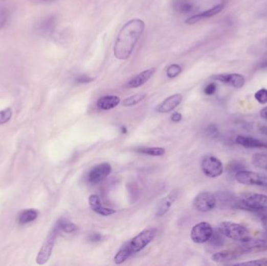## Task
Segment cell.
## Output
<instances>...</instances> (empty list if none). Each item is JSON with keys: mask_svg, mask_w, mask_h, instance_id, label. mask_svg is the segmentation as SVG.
I'll use <instances>...</instances> for the list:
<instances>
[{"mask_svg": "<svg viewBox=\"0 0 267 266\" xmlns=\"http://www.w3.org/2000/svg\"><path fill=\"white\" fill-rule=\"evenodd\" d=\"M40 1H41V2L49 3L53 2V1H55V0H40Z\"/></svg>", "mask_w": 267, "mask_h": 266, "instance_id": "45", "label": "cell"}, {"mask_svg": "<svg viewBox=\"0 0 267 266\" xmlns=\"http://www.w3.org/2000/svg\"><path fill=\"white\" fill-rule=\"evenodd\" d=\"M216 205V197L211 192H201L193 201V206L195 209L198 210V212H210Z\"/></svg>", "mask_w": 267, "mask_h": 266, "instance_id": "7", "label": "cell"}, {"mask_svg": "<svg viewBox=\"0 0 267 266\" xmlns=\"http://www.w3.org/2000/svg\"><path fill=\"white\" fill-rule=\"evenodd\" d=\"M182 101V95L181 94H175L167 98L157 107V111L160 113H168L177 107Z\"/></svg>", "mask_w": 267, "mask_h": 266, "instance_id": "14", "label": "cell"}, {"mask_svg": "<svg viewBox=\"0 0 267 266\" xmlns=\"http://www.w3.org/2000/svg\"><path fill=\"white\" fill-rule=\"evenodd\" d=\"M182 119V115L179 113H173V114L171 115V120L173 122L177 123L180 122Z\"/></svg>", "mask_w": 267, "mask_h": 266, "instance_id": "38", "label": "cell"}, {"mask_svg": "<svg viewBox=\"0 0 267 266\" xmlns=\"http://www.w3.org/2000/svg\"><path fill=\"white\" fill-rule=\"evenodd\" d=\"M216 91V85L215 83H210L204 89L205 94H207V95H213V94H215Z\"/></svg>", "mask_w": 267, "mask_h": 266, "instance_id": "35", "label": "cell"}, {"mask_svg": "<svg viewBox=\"0 0 267 266\" xmlns=\"http://www.w3.org/2000/svg\"><path fill=\"white\" fill-rule=\"evenodd\" d=\"M178 195H179V191L177 190H174L169 193L166 197L163 198L157 205L155 215L160 217L165 215L170 210V207L174 203L175 201L177 199Z\"/></svg>", "mask_w": 267, "mask_h": 266, "instance_id": "13", "label": "cell"}, {"mask_svg": "<svg viewBox=\"0 0 267 266\" xmlns=\"http://www.w3.org/2000/svg\"><path fill=\"white\" fill-rule=\"evenodd\" d=\"M38 217V212L33 209L26 210L20 213L19 215V223L20 224H26V223L33 222Z\"/></svg>", "mask_w": 267, "mask_h": 266, "instance_id": "23", "label": "cell"}, {"mask_svg": "<svg viewBox=\"0 0 267 266\" xmlns=\"http://www.w3.org/2000/svg\"><path fill=\"white\" fill-rule=\"evenodd\" d=\"M155 68L146 69L145 71L138 75L137 76L132 78L127 84V88H136L143 85L148 80L152 78V75L155 74Z\"/></svg>", "mask_w": 267, "mask_h": 266, "instance_id": "16", "label": "cell"}, {"mask_svg": "<svg viewBox=\"0 0 267 266\" xmlns=\"http://www.w3.org/2000/svg\"><path fill=\"white\" fill-rule=\"evenodd\" d=\"M213 233V229L207 222H201L193 227L191 238L195 244H204L209 241Z\"/></svg>", "mask_w": 267, "mask_h": 266, "instance_id": "6", "label": "cell"}, {"mask_svg": "<svg viewBox=\"0 0 267 266\" xmlns=\"http://www.w3.org/2000/svg\"><path fill=\"white\" fill-rule=\"evenodd\" d=\"M202 171L206 177L216 178L224 173V165L218 158L208 156L202 162Z\"/></svg>", "mask_w": 267, "mask_h": 266, "instance_id": "8", "label": "cell"}, {"mask_svg": "<svg viewBox=\"0 0 267 266\" xmlns=\"http://www.w3.org/2000/svg\"><path fill=\"white\" fill-rule=\"evenodd\" d=\"M235 179L243 185L258 186L267 188V176L252 171H238L235 174Z\"/></svg>", "mask_w": 267, "mask_h": 266, "instance_id": "4", "label": "cell"}, {"mask_svg": "<svg viewBox=\"0 0 267 266\" xmlns=\"http://www.w3.org/2000/svg\"><path fill=\"white\" fill-rule=\"evenodd\" d=\"M89 240L92 242H99L102 240V235L100 233H93L89 237Z\"/></svg>", "mask_w": 267, "mask_h": 266, "instance_id": "37", "label": "cell"}, {"mask_svg": "<svg viewBox=\"0 0 267 266\" xmlns=\"http://www.w3.org/2000/svg\"><path fill=\"white\" fill-rule=\"evenodd\" d=\"M235 265H267V258H259V259L244 261V262L237 263Z\"/></svg>", "mask_w": 267, "mask_h": 266, "instance_id": "31", "label": "cell"}, {"mask_svg": "<svg viewBox=\"0 0 267 266\" xmlns=\"http://www.w3.org/2000/svg\"><path fill=\"white\" fill-rule=\"evenodd\" d=\"M144 29L145 23L141 19H133L125 23L117 36L114 49V56L119 60L128 59Z\"/></svg>", "mask_w": 267, "mask_h": 266, "instance_id": "1", "label": "cell"}, {"mask_svg": "<svg viewBox=\"0 0 267 266\" xmlns=\"http://www.w3.org/2000/svg\"><path fill=\"white\" fill-rule=\"evenodd\" d=\"M244 253L242 248L232 250H224V251L216 252L212 256V260L215 262L225 263L228 261H233L239 258L241 255Z\"/></svg>", "mask_w": 267, "mask_h": 266, "instance_id": "12", "label": "cell"}, {"mask_svg": "<svg viewBox=\"0 0 267 266\" xmlns=\"http://www.w3.org/2000/svg\"><path fill=\"white\" fill-rule=\"evenodd\" d=\"M252 162L256 167L266 169L267 167V155L265 154L257 153L252 156Z\"/></svg>", "mask_w": 267, "mask_h": 266, "instance_id": "25", "label": "cell"}, {"mask_svg": "<svg viewBox=\"0 0 267 266\" xmlns=\"http://www.w3.org/2000/svg\"><path fill=\"white\" fill-rule=\"evenodd\" d=\"M222 235L219 233V231L213 232V235H212L211 238L210 240L211 242L212 245L214 246H221L224 244V239H222Z\"/></svg>", "mask_w": 267, "mask_h": 266, "instance_id": "32", "label": "cell"}, {"mask_svg": "<svg viewBox=\"0 0 267 266\" xmlns=\"http://www.w3.org/2000/svg\"><path fill=\"white\" fill-rule=\"evenodd\" d=\"M218 231L222 235L236 241L246 242L251 240L250 233L244 226L233 222L225 221L219 223Z\"/></svg>", "mask_w": 267, "mask_h": 266, "instance_id": "2", "label": "cell"}, {"mask_svg": "<svg viewBox=\"0 0 267 266\" xmlns=\"http://www.w3.org/2000/svg\"><path fill=\"white\" fill-rule=\"evenodd\" d=\"M265 170H266V171H267V167H266V169H265Z\"/></svg>", "mask_w": 267, "mask_h": 266, "instance_id": "46", "label": "cell"}, {"mask_svg": "<svg viewBox=\"0 0 267 266\" xmlns=\"http://www.w3.org/2000/svg\"><path fill=\"white\" fill-rule=\"evenodd\" d=\"M145 98V94H136L127 98L122 102V106L128 107V106H136L142 101Z\"/></svg>", "mask_w": 267, "mask_h": 266, "instance_id": "26", "label": "cell"}, {"mask_svg": "<svg viewBox=\"0 0 267 266\" xmlns=\"http://www.w3.org/2000/svg\"><path fill=\"white\" fill-rule=\"evenodd\" d=\"M260 131L262 134H266L267 135V127H262V128H261Z\"/></svg>", "mask_w": 267, "mask_h": 266, "instance_id": "43", "label": "cell"}, {"mask_svg": "<svg viewBox=\"0 0 267 266\" xmlns=\"http://www.w3.org/2000/svg\"><path fill=\"white\" fill-rule=\"evenodd\" d=\"M75 81L78 84H87V83H90L91 81H93V79L90 78V77L87 76V75H80V76L77 77Z\"/></svg>", "mask_w": 267, "mask_h": 266, "instance_id": "36", "label": "cell"}, {"mask_svg": "<svg viewBox=\"0 0 267 266\" xmlns=\"http://www.w3.org/2000/svg\"><path fill=\"white\" fill-rule=\"evenodd\" d=\"M260 116L262 119H265L267 120V106L266 107L263 108V109L261 110L260 112Z\"/></svg>", "mask_w": 267, "mask_h": 266, "instance_id": "41", "label": "cell"}, {"mask_svg": "<svg viewBox=\"0 0 267 266\" xmlns=\"http://www.w3.org/2000/svg\"><path fill=\"white\" fill-rule=\"evenodd\" d=\"M55 27H56V17H50L41 22L38 30L44 35H49L54 31Z\"/></svg>", "mask_w": 267, "mask_h": 266, "instance_id": "20", "label": "cell"}, {"mask_svg": "<svg viewBox=\"0 0 267 266\" xmlns=\"http://www.w3.org/2000/svg\"><path fill=\"white\" fill-rule=\"evenodd\" d=\"M208 131H209V133H210L211 136H216L218 134L217 128H216V126L214 125H210V127L208 128Z\"/></svg>", "mask_w": 267, "mask_h": 266, "instance_id": "39", "label": "cell"}, {"mask_svg": "<svg viewBox=\"0 0 267 266\" xmlns=\"http://www.w3.org/2000/svg\"><path fill=\"white\" fill-rule=\"evenodd\" d=\"M89 205L92 208L93 212H96L97 210H99L101 207H102V203H101L100 199L99 196L96 195H92L88 199Z\"/></svg>", "mask_w": 267, "mask_h": 266, "instance_id": "28", "label": "cell"}, {"mask_svg": "<svg viewBox=\"0 0 267 266\" xmlns=\"http://www.w3.org/2000/svg\"><path fill=\"white\" fill-rule=\"evenodd\" d=\"M259 69H267V56L264 57L260 63H259Z\"/></svg>", "mask_w": 267, "mask_h": 266, "instance_id": "40", "label": "cell"}, {"mask_svg": "<svg viewBox=\"0 0 267 266\" xmlns=\"http://www.w3.org/2000/svg\"><path fill=\"white\" fill-rule=\"evenodd\" d=\"M121 103V100L118 96L106 95L102 96L98 100L97 107L102 110H109L117 107Z\"/></svg>", "mask_w": 267, "mask_h": 266, "instance_id": "18", "label": "cell"}, {"mask_svg": "<svg viewBox=\"0 0 267 266\" xmlns=\"http://www.w3.org/2000/svg\"><path fill=\"white\" fill-rule=\"evenodd\" d=\"M243 165L240 162H230L229 165H228V172H234L237 173L238 171H242L243 170Z\"/></svg>", "mask_w": 267, "mask_h": 266, "instance_id": "34", "label": "cell"}, {"mask_svg": "<svg viewBox=\"0 0 267 266\" xmlns=\"http://www.w3.org/2000/svg\"><path fill=\"white\" fill-rule=\"evenodd\" d=\"M10 17V11L7 8L0 7V29H4L7 26Z\"/></svg>", "mask_w": 267, "mask_h": 266, "instance_id": "27", "label": "cell"}, {"mask_svg": "<svg viewBox=\"0 0 267 266\" xmlns=\"http://www.w3.org/2000/svg\"><path fill=\"white\" fill-rule=\"evenodd\" d=\"M238 208L249 211H262L267 209V195L262 194H252L248 197L238 201Z\"/></svg>", "mask_w": 267, "mask_h": 266, "instance_id": "5", "label": "cell"}, {"mask_svg": "<svg viewBox=\"0 0 267 266\" xmlns=\"http://www.w3.org/2000/svg\"><path fill=\"white\" fill-rule=\"evenodd\" d=\"M182 72V67L177 64H172L167 69V75L168 78H173L180 75Z\"/></svg>", "mask_w": 267, "mask_h": 266, "instance_id": "30", "label": "cell"}, {"mask_svg": "<svg viewBox=\"0 0 267 266\" xmlns=\"http://www.w3.org/2000/svg\"><path fill=\"white\" fill-rule=\"evenodd\" d=\"M235 141L246 149H267V143L255 137L239 135L236 137Z\"/></svg>", "mask_w": 267, "mask_h": 266, "instance_id": "15", "label": "cell"}, {"mask_svg": "<svg viewBox=\"0 0 267 266\" xmlns=\"http://www.w3.org/2000/svg\"><path fill=\"white\" fill-rule=\"evenodd\" d=\"M111 171H112V167L108 162L99 164L93 167L87 174V181L90 184H99L110 174Z\"/></svg>", "mask_w": 267, "mask_h": 266, "instance_id": "10", "label": "cell"}, {"mask_svg": "<svg viewBox=\"0 0 267 266\" xmlns=\"http://www.w3.org/2000/svg\"><path fill=\"white\" fill-rule=\"evenodd\" d=\"M222 9H224L222 4L215 6V7L210 9V10H206V11L203 12V13H198L197 15H194L190 17L186 20V23H188V25H194V23H197V22L203 20V19L214 17V16L219 14L222 11Z\"/></svg>", "mask_w": 267, "mask_h": 266, "instance_id": "17", "label": "cell"}, {"mask_svg": "<svg viewBox=\"0 0 267 266\" xmlns=\"http://www.w3.org/2000/svg\"><path fill=\"white\" fill-rule=\"evenodd\" d=\"M59 230L57 228L54 227L51 230L47 239L44 240V244L41 246L39 253L36 258V262L39 264H43L47 263L51 256L52 252H53V247L55 245V240H56V236H57Z\"/></svg>", "mask_w": 267, "mask_h": 266, "instance_id": "9", "label": "cell"}, {"mask_svg": "<svg viewBox=\"0 0 267 266\" xmlns=\"http://www.w3.org/2000/svg\"><path fill=\"white\" fill-rule=\"evenodd\" d=\"M131 255H133L131 250H130L127 242H126L122 245L121 249L119 250L117 255L114 257V262L117 264H122Z\"/></svg>", "mask_w": 267, "mask_h": 266, "instance_id": "19", "label": "cell"}, {"mask_svg": "<svg viewBox=\"0 0 267 266\" xmlns=\"http://www.w3.org/2000/svg\"><path fill=\"white\" fill-rule=\"evenodd\" d=\"M121 131H122L123 134H127V129L125 127H122V128H121Z\"/></svg>", "mask_w": 267, "mask_h": 266, "instance_id": "44", "label": "cell"}, {"mask_svg": "<svg viewBox=\"0 0 267 266\" xmlns=\"http://www.w3.org/2000/svg\"><path fill=\"white\" fill-rule=\"evenodd\" d=\"M157 233V228L145 229L143 231L132 238L131 240H128L129 247L131 250L132 253L136 254L146 248L151 242L152 241Z\"/></svg>", "mask_w": 267, "mask_h": 266, "instance_id": "3", "label": "cell"}, {"mask_svg": "<svg viewBox=\"0 0 267 266\" xmlns=\"http://www.w3.org/2000/svg\"><path fill=\"white\" fill-rule=\"evenodd\" d=\"M261 221H262V224L264 228L267 230V215H264V216L261 219Z\"/></svg>", "mask_w": 267, "mask_h": 266, "instance_id": "42", "label": "cell"}, {"mask_svg": "<svg viewBox=\"0 0 267 266\" xmlns=\"http://www.w3.org/2000/svg\"><path fill=\"white\" fill-rule=\"evenodd\" d=\"M55 227L57 228L59 231V230H63L66 233H72L78 230V227L74 223L66 220V219H60L56 223Z\"/></svg>", "mask_w": 267, "mask_h": 266, "instance_id": "21", "label": "cell"}, {"mask_svg": "<svg viewBox=\"0 0 267 266\" xmlns=\"http://www.w3.org/2000/svg\"><path fill=\"white\" fill-rule=\"evenodd\" d=\"M136 152L141 154H145L148 156H161L165 154V149L163 148H142L136 150Z\"/></svg>", "mask_w": 267, "mask_h": 266, "instance_id": "24", "label": "cell"}, {"mask_svg": "<svg viewBox=\"0 0 267 266\" xmlns=\"http://www.w3.org/2000/svg\"><path fill=\"white\" fill-rule=\"evenodd\" d=\"M255 99L256 101L261 105H265L267 103V89L261 88L259 91L255 93Z\"/></svg>", "mask_w": 267, "mask_h": 266, "instance_id": "29", "label": "cell"}, {"mask_svg": "<svg viewBox=\"0 0 267 266\" xmlns=\"http://www.w3.org/2000/svg\"><path fill=\"white\" fill-rule=\"evenodd\" d=\"M211 78L235 88H241L246 84V78L240 74H220L213 75Z\"/></svg>", "mask_w": 267, "mask_h": 266, "instance_id": "11", "label": "cell"}, {"mask_svg": "<svg viewBox=\"0 0 267 266\" xmlns=\"http://www.w3.org/2000/svg\"><path fill=\"white\" fill-rule=\"evenodd\" d=\"M12 116V111L10 109H4L0 112V124H6L10 120Z\"/></svg>", "mask_w": 267, "mask_h": 266, "instance_id": "33", "label": "cell"}, {"mask_svg": "<svg viewBox=\"0 0 267 266\" xmlns=\"http://www.w3.org/2000/svg\"><path fill=\"white\" fill-rule=\"evenodd\" d=\"M173 8L182 14H188L194 10L192 4L186 0H176L173 4Z\"/></svg>", "mask_w": 267, "mask_h": 266, "instance_id": "22", "label": "cell"}]
</instances>
